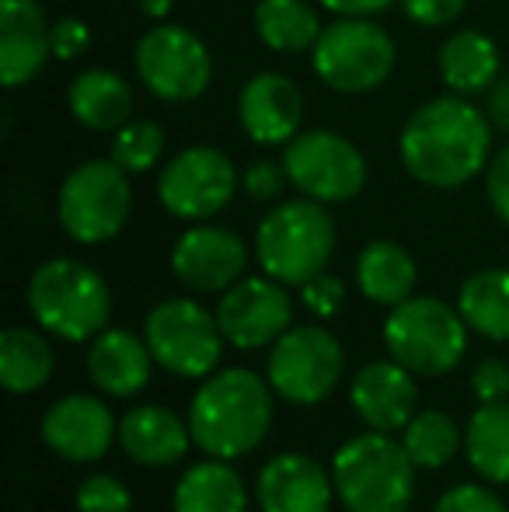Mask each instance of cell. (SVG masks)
<instances>
[{"mask_svg": "<svg viewBox=\"0 0 509 512\" xmlns=\"http://www.w3.org/2000/svg\"><path fill=\"white\" fill-rule=\"evenodd\" d=\"M492 150V119L464 95L433 98L408 115L398 154L405 171L429 189H461L482 175Z\"/></svg>", "mask_w": 509, "mask_h": 512, "instance_id": "6da1fadb", "label": "cell"}, {"mask_svg": "<svg viewBox=\"0 0 509 512\" xmlns=\"http://www.w3.org/2000/svg\"><path fill=\"white\" fill-rule=\"evenodd\" d=\"M272 384L245 366H227L199 384L189 405L192 443L206 457H248L272 425Z\"/></svg>", "mask_w": 509, "mask_h": 512, "instance_id": "7a4b0ae2", "label": "cell"}, {"mask_svg": "<svg viewBox=\"0 0 509 512\" xmlns=\"http://www.w3.org/2000/svg\"><path fill=\"white\" fill-rule=\"evenodd\" d=\"M28 310L35 324L63 342H84L105 331L112 290L91 265L77 258H49L28 279Z\"/></svg>", "mask_w": 509, "mask_h": 512, "instance_id": "3957f363", "label": "cell"}, {"mask_svg": "<svg viewBox=\"0 0 509 512\" xmlns=\"http://www.w3.org/2000/svg\"><path fill=\"white\" fill-rule=\"evenodd\" d=\"M335 495L349 512H408L415 464L387 432L353 436L332 457Z\"/></svg>", "mask_w": 509, "mask_h": 512, "instance_id": "277c9868", "label": "cell"}, {"mask_svg": "<svg viewBox=\"0 0 509 512\" xmlns=\"http://www.w3.org/2000/svg\"><path fill=\"white\" fill-rule=\"evenodd\" d=\"M335 251V223L325 203L290 199L262 216L255 230V258L265 276L283 286H304L325 272Z\"/></svg>", "mask_w": 509, "mask_h": 512, "instance_id": "5b68a950", "label": "cell"}, {"mask_svg": "<svg viewBox=\"0 0 509 512\" xmlns=\"http://www.w3.org/2000/svg\"><path fill=\"white\" fill-rule=\"evenodd\" d=\"M384 345L415 377H443L468 352V321L436 297H408L387 314Z\"/></svg>", "mask_w": 509, "mask_h": 512, "instance_id": "8992f818", "label": "cell"}, {"mask_svg": "<svg viewBox=\"0 0 509 512\" xmlns=\"http://www.w3.org/2000/svg\"><path fill=\"white\" fill-rule=\"evenodd\" d=\"M133 209L129 175L112 157L105 161H84L63 178L56 196V216L70 241L77 244H105L126 227Z\"/></svg>", "mask_w": 509, "mask_h": 512, "instance_id": "52a82bcc", "label": "cell"}, {"mask_svg": "<svg viewBox=\"0 0 509 512\" xmlns=\"http://www.w3.org/2000/svg\"><path fill=\"white\" fill-rule=\"evenodd\" d=\"M398 49L394 39L370 18H342L321 28L311 49L314 74L339 95H367L391 77Z\"/></svg>", "mask_w": 509, "mask_h": 512, "instance_id": "ba28073f", "label": "cell"}, {"mask_svg": "<svg viewBox=\"0 0 509 512\" xmlns=\"http://www.w3.org/2000/svg\"><path fill=\"white\" fill-rule=\"evenodd\" d=\"M143 338L161 370L185 380H206L224 356V331L217 314L189 297L161 300L143 321Z\"/></svg>", "mask_w": 509, "mask_h": 512, "instance_id": "9c48e42d", "label": "cell"}, {"mask_svg": "<svg viewBox=\"0 0 509 512\" xmlns=\"http://www.w3.org/2000/svg\"><path fill=\"white\" fill-rule=\"evenodd\" d=\"M346 356L339 338L321 324H293L269 345L265 380L290 405H321L339 387Z\"/></svg>", "mask_w": 509, "mask_h": 512, "instance_id": "30bf717a", "label": "cell"}, {"mask_svg": "<svg viewBox=\"0 0 509 512\" xmlns=\"http://www.w3.org/2000/svg\"><path fill=\"white\" fill-rule=\"evenodd\" d=\"M140 84L171 105L196 102L213 81V60L206 42L185 25H154L133 49Z\"/></svg>", "mask_w": 509, "mask_h": 512, "instance_id": "8fae6325", "label": "cell"}, {"mask_svg": "<svg viewBox=\"0 0 509 512\" xmlns=\"http://www.w3.org/2000/svg\"><path fill=\"white\" fill-rule=\"evenodd\" d=\"M290 185L314 203H349L367 185V157L353 140L332 129H307L283 147Z\"/></svg>", "mask_w": 509, "mask_h": 512, "instance_id": "7c38bea8", "label": "cell"}, {"mask_svg": "<svg viewBox=\"0 0 509 512\" xmlns=\"http://www.w3.org/2000/svg\"><path fill=\"white\" fill-rule=\"evenodd\" d=\"M238 171L217 147H185L157 175V199L178 220H210L234 199Z\"/></svg>", "mask_w": 509, "mask_h": 512, "instance_id": "4fadbf2b", "label": "cell"}, {"mask_svg": "<svg viewBox=\"0 0 509 512\" xmlns=\"http://www.w3.org/2000/svg\"><path fill=\"white\" fill-rule=\"evenodd\" d=\"M213 314L224 338L241 352L265 349L286 328H293V300L286 286L272 276L238 279L231 290H224Z\"/></svg>", "mask_w": 509, "mask_h": 512, "instance_id": "5bb4252c", "label": "cell"}, {"mask_svg": "<svg viewBox=\"0 0 509 512\" xmlns=\"http://www.w3.org/2000/svg\"><path fill=\"white\" fill-rule=\"evenodd\" d=\"M248 248L227 227H189L171 248V272L192 293H224L245 279Z\"/></svg>", "mask_w": 509, "mask_h": 512, "instance_id": "9a60e30c", "label": "cell"}, {"mask_svg": "<svg viewBox=\"0 0 509 512\" xmlns=\"http://www.w3.org/2000/svg\"><path fill=\"white\" fill-rule=\"evenodd\" d=\"M112 439H119V422L112 408L91 394H67L42 415V443L70 464L102 460L112 450Z\"/></svg>", "mask_w": 509, "mask_h": 512, "instance_id": "2e32d148", "label": "cell"}, {"mask_svg": "<svg viewBox=\"0 0 509 512\" xmlns=\"http://www.w3.org/2000/svg\"><path fill=\"white\" fill-rule=\"evenodd\" d=\"M332 495V471L297 450L276 453L255 481V499L262 512H328Z\"/></svg>", "mask_w": 509, "mask_h": 512, "instance_id": "e0dca14e", "label": "cell"}, {"mask_svg": "<svg viewBox=\"0 0 509 512\" xmlns=\"http://www.w3.org/2000/svg\"><path fill=\"white\" fill-rule=\"evenodd\" d=\"M353 411L374 432H401L419 411V387L415 373L405 370L398 359H374L353 380L349 391Z\"/></svg>", "mask_w": 509, "mask_h": 512, "instance_id": "ac0fdd59", "label": "cell"}, {"mask_svg": "<svg viewBox=\"0 0 509 512\" xmlns=\"http://www.w3.org/2000/svg\"><path fill=\"white\" fill-rule=\"evenodd\" d=\"M238 119L258 147H279V143L286 147L304 122V95L286 74L265 70L241 88Z\"/></svg>", "mask_w": 509, "mask_h": 512, "instance_id": "d6986e66", "label": "cell"}, {"mask_svg": "<svg viewBox=\"0 0 509 512\" xmlns=\"http://www.w3.org/2000/svg\"><path fill=\"white\" fill-rule=\"evenodd\" d=\"M53 56V25L39 0H0V81L21 88Z\"/></svg>", "mask_w": 509, "mask_h": 512, "instance_id": "ffe728a7", "label": "cell"}, {"mask_svg": "<svg viewBox=\"0 0 509 512\" xmlns=\"http://www.w3.org/2000/svg\"><path fill=\"white\" fill-rule=\"evenodd\" d=\"M150 366L147 338L126 328H105L88 349V377L109 398H136L150 384Z\"/></svg>", "mask_w": 509, "mask_h": 512, "instance_id": "44dd1931", "label": "cell"}, {"mask_svg": "<svg viewBox=\"0 0 509 512\" xmlns=\"http://www.w3.org/2000/svg\"><path fill=\"white\" fill-rule=\"evenodd\" d=\"M119 446L140 467H171L189 453L192 429L161 405H136L119 418Z\"/></svg>", "mask_w": 509, "mask_h": 512, "instance_id": "7402d4cb", "label": "cell"}, {"mask_svg": "<svg viewBox=\"0 0 509 512\" xmlns=\"http://www.w3.org/2000/svg\"><path fill=\"white\" fill-rule=\"evenodd\" d=\"M70 115L91 133H119L133 119V88L126 77L105 67H88L70 81Z\"/></svg>", "mask_w": 509, "mask_h": 512, "instance_id": "603a6c76", "label": "cell"}, {"mask_svg": "<svg viewBox=\"0 0 509 512\" xmlns=\"http://www.w3.org/2000/svg\"><path fill=\"white\" fill-rule=\"evenodd\" d=\"M175 512H248V488L245 478L231 467V460L206 457L192 464L189 471L178 478Z\"/></svg>", "mask_w": 509, "mask_h": 512, "instance_id": "cb8c5ba5", "label": "cell"}, {"mask_svg": "<svg viewBox=\"0 0 509 512\" xmlns=\"http://www.w3.org/2000/svg\"><path fill=\"white\" fill-rule=\"evenodd\" d=\"M415 258L394 241H370L356 258V286L370 304L398 307L415 293Z\"/></svg>", "mask_w": 509, "mask_h": 512, "instance_id": "d4e9b609", "label": "cell"}, {"mask_svg": "<svg viewBox=\"0 0 509 512\" xmlns=\"http://www.w3.org/2000/svg\"><path fill=\"white\" fill-rule=\"evenodd\" d=\"M440 77L454 95H478L499 81V49L485 32L464 28L440 46Z\"/></svg>", "mask_w": 509, "mask_h": 512, "instance_id": "484cf974", "label": "cell"}, {"mask_svg": "<svg viewBox=\"0 0 509 512\" xmlns=\"http://www.w3.org/2000/svg\"><path fill=\"white\" fill-rule=\"evenodd\" d=\"M56 370L53 345L32 328L0 331V384L11 394H35L49 384Z\"/></svg>", "mask_w": 509, "mask_h": 512, "instance_id": "4316f807", "label": "cell"}, {"mask_svg": "<svg viewBox=\"0 0 509 512\" xmlns=\"http://www.w3.org/2000/svg\"><path fill=\"white\" fill-rule=\"evenodd\" d=\"M468 464L489 485H509V401L475 408L464 429Z\"/></svg>", "mask_w": 509, "mask_h": 512, "instance_id": "83f0119b", "label": "cell"}, {"mask_svg": "<svg viewBox=\"0 0 509 512\" xmlns=\"http://www.w3.org/2000/svg\"><path fill=\"white\" fill-rule=\"evenodd\" d=\"M457 310L475 335L509 342V269H482L464 279Z\"/></svg>", "mask_w": 509, "mask_h": 512, "instance_id": "f1b7e54d", "label": "cell"}, {"mask_svg": "<svg viewBox=\"0 0 509 512\" xmlns=\"http://www.w3.org/2000/svg\"><path fill=\"white\" fill-rule=\"evenodd\" d=\"M255 32L272 53H307L321 35V21L307 0H258Z\"/></svg>", "mask_w": 509, "mask_h": 512, "instance_id": "f546056e", "label": "cell"}, {"mask_svg": "<svg viewBox=\"0 0 509 512\" xmlns=\"http://www.w3.org/2000/svg\"><path fill=\"white\" fill-rule=\"evenodd\" d=\"M461 443H464V432L443 411H415L412 422L401 429V446L412 457V464L422 467V471L443 467L461 450Z\"/></svg>", "mask_w": 509, "mask_h": 512, "instance_id": "4dcf8cb0", "label": "cell"}, {"mask_svg": "<svg viewBox=\"0 0 509 512\" xmlns=\"http://www.w3.org/2000/svg\"><path fill=\"white\" fill-rule=\"evenodd\" d=\"M164 143H168V136H164L161 122L129 119L126 126L116 133V140H112L109 157L126 171V175H143V171H150V168L161 164Z\"/></svg>", "mask_w": 509, "mask_h": 512, "instance_id": "1f68e13d", "label": "cell"}, {"mask_svg": "<svg viewBox=\"0 0 509 512\" xmlns=\"http://www.w3.org/2000/svg\"><path fill=\"white\" fill-rule=\"evenodd\" d=\"M74 506L77 512H133V499L123 481L98 471L77 485Z\"/></svg>", "mask_w": 509, "mask_h": 512, "instance_id": "d6a6232c", "label": "cell"}, {"mask_svg": "<svg viewBox=\"0 0 509 512\" xmlns=\"http://www.w3.org/2000/svg\"><path fill=\"white\" fill-rule=\"evenodd\" d=\"M300 300L311 314L318 317H335L346 304V286H342L339 276H328V272H318L314 279H307L300 286Z\"/></svg>", "mask_w": 509, "mask_h": 512, "instance_id": "836d02e7", "label": "cell"}, {"mask_svg": "<svg viewBox=\"0 0 509 512\" xmlns=\"http://www.w3.org/2000/svg\"><path fill=\"white\" fill-rule=\"evenodd\" d=\"M286 182H290L286 168L276 161H252L245 168V175H241V189H245L248 199H255V203H272V199H279Z\"/></svg>", "mask_w": 509, "mask_h": 512, "instance_id": "e575fe53", "label": "cell"}, {"mask_svg": "<svg viewBox=\"0 0 509 512\" xmlns=\"http://www.w3.org/2000/svg\"><path fill=\"white\" fill-rule=\"evenodd\" d=\"M433 512H509L496 492L485 485H454L440 495Z\"/></svg>", "mask_w": 509, "mask_h": 512, "instance_id": "d590c367", "label": "cell"}, {"mask_svg": "<svg viewBox=\"0 0 509 512\" xmlns=\"http://www.w3.org/2000/svg\"><path fill=\"white\" fill-rule=\"evenodd\" d=\"M471 391L482 405H492V401H509V363L489 356L475 366L471 373Z\"/></svg>", "mask_w": 509, "mask_h": 512, "instance_id": "8d00e7d4", "label": "cell"}, {"mask_svg": "<svg viewBox=\"0 0 509 512\" xmlns=\"http://www.w3.org/2000/svg\"><path fill=\"white\" fill-rule=\"evenodd\" d=\"M401 11L412 25L422 28H443L461 18L464 0H401Z\"/></svg>", "mask_w": 509, "mask_h": 512, "instance_id": "74e56055", "label": "cell"}, {"mask_svg": "<svg viewBox=\"0 0 509 512\" xmlns=\"http://www.w3.org/2000/svg\"><path fill=\"white\" fill-rule=\"evenodd\" d=\"M91 46V28L81 18H60L53 25V56L56 60H77Z\"/></svg>", "mask_w": 509, "mask_h": 512, "instance_id": "f35d334b", "label": "cell"}, {"mask_svg": "<svg viewBox=\"0 0 509 512\" xmlns=\"http://www.w3.org/2000/svg\"><path fill=\"white\" fill-rule=\"evenodd\" d=\"M485 192H489V203L496 209V216L509 227V143L485 168Z\"/></svg>", "mask_w": 509, "mask_h": 512, "instance_id": "ab89813d", "label": "cell"}, {"mask_svg": "<svg viewBox=\"0 0 509 512\" xmlns=\"http://www.w3.org/2000/svg\"><path fill=\"white\" fill-rule=\"evenodd\" d=\"M318 4L332 14H342V18H374V14L387 11L394 0H318Z\"/></svg>", "mask_w": 509, "mask_h": 512, "instance_id": "60d3db41", "label": "cell"}, {"mask_svg": "<svg viewBox=\"0 0 509 512\" xmlns=\"http://www.w3.org/2000/svg\"><path fill=\"white\" fill-rule=\"evenodd\" d=\"M489 119H492V126L503 129L509 136V74H503L489 88Z\"/></svg>", "mask_w": 509, "mask_h": 512, "instance_id": "b9f144b4", "label": "cell"}, {"mask_svg": "<svg viewBox=\"0 0 509 512\" xmlns=\"http://www.w3.org/2000/svg\"><path fill=\"white\" fill-rule=\"evenodd\" d=\"M140 4V14H147V18L161 21L171 14V7H175V0H136Z\"/></svg>", "mask_w": 509, "mask_h": 512, "instance_id": "7bdbcfd3", "label": "cell"}]
</instances>
